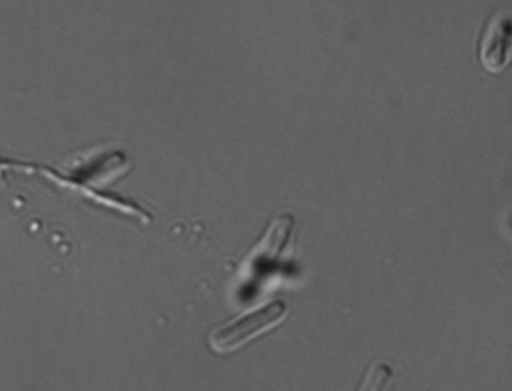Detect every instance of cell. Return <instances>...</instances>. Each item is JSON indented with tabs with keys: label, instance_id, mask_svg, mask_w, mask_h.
<instances>
[{
	"label": "cell",
	"instance_id": "7a4b0ae2",
	"mask_svg": "<svg viewBox=\"0 0 512 391\" xmlns=\"http://www.w3.org/2000/svg\"><path fill=\"white\" fill-rule=\"evenodd\" d=\"M512 59V16L499 14L491 20L483 44L481 61L491 73H501Z\"/></svg>",
	"mask_w": 512,
	"mask_h": 391
},
{
	"label": "cell",
	"instance_id": "3957f363",
	"mask_svg": "<svg viewBox=\"0 0 512 391\" xmlns=\"http://www.w3.org/2000/svg\"><path fill=\"white\" fill-rule=\"evenodd\" d=\"M393 378V370L389 364L376 362L364 376L358 391H387Z\"/></svg>",
	"mask_w": 512,
	"mask_h": 391
},
{
	"label": "cell",
	"instance_id": "6da1fadb",
	"mask_svg": "<svg viewBox=\"0 0 512 391\" xmlns=\"http://www.w3.org/2000/svg\"><path fill=\"white\" fill-rule=\"evenodd\" d=\"M288 307L284 302H272L262 305L260 309L251 311L227 325H219L210 333V347L214 348L217 354L233 352L258 335L270 331L272 327L280 325L286 317Z\"/></svg>",
	"mask_w": 512,
	"mask_h": 391
}]
</instances>
